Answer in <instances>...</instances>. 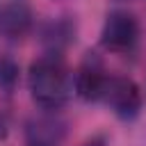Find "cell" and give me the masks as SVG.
<instances>
[{"label": "cell", "mask_w": 146, "mask_h": 146, "mask_svg": "<svg viewBox=\"0 0 146 146\" xmlns=\"http://www.w3.org/2000/svg\"><path fill=\"white\" fill-rule=\"evenodd\" d=\"M139 21L135 14L125 9H114L105 16L103 27H100V46L107 52L116 55H128L137 48L139 43Z\"/></svg>", "instance_id": "cell-2"}, {"label": "cell", "mask_w": 146, "mask_h": 146, "mask_svg": "<svg viewBox=\"0 0 146 146\" xmlns=\"http://www.w3.org/2000/svg\"><path fill=\"white\" fill-rule=\"evenodd\" d=\"M30 27V9L25 0H0V32L21 36Z\"/></svg>", "instance_id": "cell-6"}, {"label": "cell", "mask_w": 146, "mask_h": 146, "mask_svg": "<svg viewBox=\"0 0 146 146\" xmlns=\"http://www.w3.org/2000/svg\"><path fill=\"white\" fill-rule=\"evenodd\" d=\"M110 73L105 71L103 62L89 52L87 59L80 64V68L73 73V84H75V94L84 100V103H100V96L105 91Z\"/></svg>", "instance_id": "cell-5"}, {"label": "cell", "mask_w": 146, "mask_h": 146, "mask_svg": "<svg viewBox=\"0 0 146 146\" xmlns=\"http://www.w3.org/2000/svg\"><path fill=\"white\" fill-rule=\"evenodd\" d=\"M75 39V25L71 18H55L41 27V41L48 46V52H62Z\"/></svg>", "instance_id": "cell-7"}, {"label": "cell", "mask_w": 146, "mask_h": 146, "mask_svg": "<svg viewBox=\"0 0 146 146\" xmlns=\"http://www.w3.org/2000/svg\"><path fill=\"white\" fill-rule=\"evenodd\" d=\"M27 89L41 110H62L75 94L73 71L62 52H46L30 64Z\"/></svg>", "instance_id": "cell-1"}, {"label": "cell", "mask_w": 146, "mask_h": 146, "mask_svg": "<svg viewBox=\"0 0 146 146\" xmlns=\"http://www.w3.org/2000/svg\"><path fill=\"white\" fill-rule=\"evenodd\" d=\"M21 68L11 55H0V94H11L18 87Z\"/></svg>", "instance_id": "cell-8"}, {"label": "cell", "mask_w": 146, "mask_h": 146, "mask_svg": "<svg viewBox=\"0 0 146 146\" xmlns=\"http://www.w3.org/2000/svg\"><path fill=\"white\" fill-rule=\"evenodd\" d=\"M141 100L144 96L139 84L125 75H110L105 91L100 96V103L107 105L114 112V116H119L121 121H132L141 110Z\"/></svg>", "instance_id": "cell-3"}, {"label": "cell", "mask_w": 146, "mask_h": 146, "mask_svg": "<svg viewBox=\"0 0 146 146\" xmlns=\"http://www.w3.org/2000/svg\"><path fill=\"white\" fill-rule=\"evenodd\" d=\"M80 146H107V141H105V137H91V139H87Z\"/></svg>", "instance_id": "cell-9"}, {"label": "cell", "mask_w": 146, "mask_h": 146, "mask_svg": "<svg viewBox=\"0 0 146 146\" xmlns=\"http://www.w3.org/2000/svg\"><path fill=\"white\" fill-rule=\"evenodd\" d=\"M68 132V123L57 110H43L25 123V146H62Z\"/></svg>", "instance_id": "cell-4"}]
</instances>
